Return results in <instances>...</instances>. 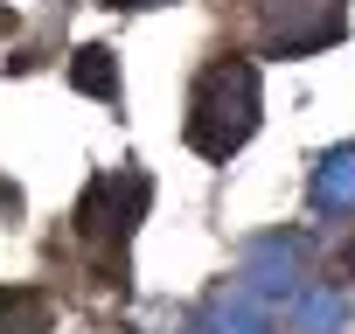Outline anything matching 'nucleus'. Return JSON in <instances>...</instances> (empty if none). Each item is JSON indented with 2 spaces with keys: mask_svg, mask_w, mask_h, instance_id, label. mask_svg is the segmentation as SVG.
Masks as SVG:
<instances>
[{
  "mask_svg": "<svg viewBox=\"0 0 355 334\" xmlns=\"http://www.w3.org/2000/svg\"><path fill=\"white\" fill-rule=\"evenodd\" d=\"M146 202H153V182L139 175V167H119V175H105V182L84 188V202H77V230H84V237H105V244L125 251V237L139 230Z\"/></svg>",
  "mask_w": 355,
  "mask_h": 334,
  "instance_id": "3",
  "label": "nucleus"
},
{
  "mask_svg": "<svg viewBox=\"0 0 355 334\" xmlns=\"http://www.w3.org/2000/svg\"><path fill=\"white\" fill-rule=\"evenodd\" d=\"M70 91H84V98H98V105H119V98H125L119 56H112L105 42H84V49L70 56Z\"/></svg>",
  "mask_w": 355,
  "mask_h": 334,
  "instance_id": "7",
  "label": "nucleus"
},
{
  "mask_svg": "<svg viewBox=\"0 0 355 334\" xmlns=\"http://www.w3.org/2000/svg\"><path fill=\"white\" fill-rule=\"evenodd\" d=\"M0 334H56V313L42 292H8L0 285Z\"/></svg>",
  "mask_w": 355,
  "mask_h": 334,
  "instance_id": "9",
  "label": "nucleus"
},
{
  "mask_svg": "<svg viewBox=\"0 0 355 334\" xmlns=\"http://www.w3.org/2000/svg\"><path fill=\"white\" fill-rule=\"evenodd\" d=\"M244 285L258 299H286L306 285V237L300 230H272V237H251L244 244Z\"/></svg>",
  "mask_w": 355,
  "mask_h": 334,
  "instance_id": "4",
  "label": "nucleus"
},
{
  "mask_svg": "<svg viewBox=\"0 0 355 334\" xmlns=\"http://www.w3.org/2000/svg\"><path fill=\"white\" fill-rule=\"evenodd\" d=\"M265 56H320L348 35V0H244Z\"/></svg>",
  "mask_w": 355,
  "mask_h": 334,
  "instance_id": "2",
  "label": "nucleus"
},
{
  "mask_svg": "<svg viewBox=\"0 0 355 334\" xmlns=\"http://www.w3.org/2000/svg\"><path fill=\"white\" fill-rule=\"evenodd\" d=\"M202 334H272V313H265V299H258L251 285H230V292L209 299Z\"/></svg>",
  "mask_w": 355,
  "mask_h": 334,
  "instance_id": "5",
  "label": "nucleus"
},
{
  "mask_svg": "<svg viewBox=\"0 0 355 334\" xmlns=\"http://www.w3.org/2000/svg\"><path fill=\"white\" fill-rule=\"evenodd\" d=\"M98 8H167V0H98Z\"/></svg>",
  "mask_w": 355,
  "mask_h": 334,
  "instance_id": "11",
  "label": "nucleus"
},
{
  "mask_svg": "<svg viewBox=\"0 0 355 334\" xmlns=\"http://www.w3.org/2000/svg\"><path fill=\"white\" fill-rule=\"evenodd\" d=\"M0 216H21V188L15 182H0Z\"/></svg>",
  "mask_w": 355,
  "mask_h": 334,
  "instance_id": "10",
  "label": "nucleus"
},
{
  "mask_svg": "<svg viewBox=\"0 0 355 334\" xmlns=\"http://www.w3.org/2000/svg\"><path fill=\"white\" fill-rule=\"evenodd\" d=\"M15 35V8H0V42H8Z\"/></svg>",
  "mask_w": 355,
  "mask_h": 334,
  "instance_id": "12",
  "label": "nucleus"
},
{
  "mask_svg": "<svg viewBox=\"0 0 355 334\" xmlns=\"http://www.w3.org/2000/svg\"><path fill=\"white\" fill-rule=\"evenodd\" d=\"M348 327V292L341 285H300L293 292V334H341Z\"/></svg>",
  "mask_w": 355,
  "mask_h": 334,
  "instance_id": "8",
  "label": "nucleus"
},
{
  "mask_svg": "<svg viewBox=\"0 0 355 334\" xmlns=\"http://www.w3.org/2000/svg\"><path fill=\"white\" fill-rule=\"evenodd\" d=\"M313 209L320 216H355V146L320 153V167H313Z\"/></svg>",
  "mask_w": 355,
  "mask_h": 334,
  "instance_id": "6",
  "label": "nucleus"
},
{
  "mask_svg": "<svg viewBox=\"0 0 355 334\" xmlns=\"http://www.w3.org/2000/svg\"><path fill=\"white\" fill-rule=\"evenodd\" d=\"M265 118V84H258V63L244 56H216L202 63V77L189 84V118H182V139L202 153V160H230L251 146Z\"/></svg>",
  "mask_w": 355,
  "mask_h": 334,
  "instance_id": "1",
  "label": "nucleus"
}]
</instances>
